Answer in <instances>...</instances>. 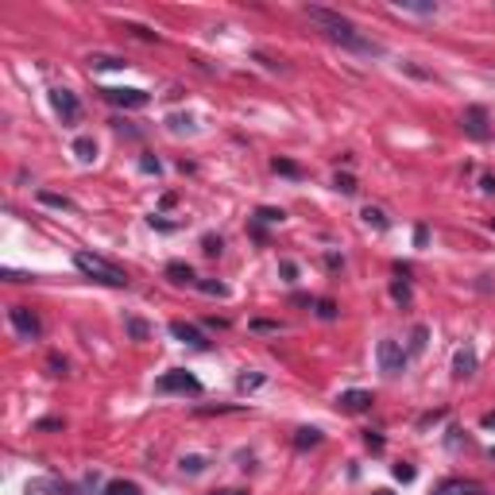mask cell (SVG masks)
Listing matches in <instances>:
<instances>
[{
	"instance_id": "obj_1",
	"label": "cell",
	"mask_w": 495,
	"mask_h": 495,
	"mask_svg": "<svg viewBox=\"0 0 495 495\" xmlns=\"http://www.w3.org/2000/svg\"><path fill=\"white\" fill-rule=\"evenodd\" d=\"M306 16H310L313 24H318V27H321V31H325L333 43H341L344 51H353V54H379V51H383V47H379L376 39H368V35H364L360 27L353 24V20L341 16V12H333V8L310 4V8H306Z\"/></svg>"
},
{
	"instance_id": "obj_2",
	"label": "cell",
	"mask_w": 495,
	"mask_h": 495,
	"mask_svg": "<svg viewBox=\"0 0 495 495\" xmlns=\"http://www.w3.org/2000/svg\"><path fill=\"white\" fill-rule=\"evenodd\" d=\"M74 267L82 271L85 279L105 283V286H128V283H132L124 267H117V263H109L105 256H93V252H74Z\"/></svg>"
},
{
	"instance_id": "obj_3",
	"label": "cell",
	"mask_w": 495,
	"mask_h": 495,
	"mask_svg": "<svg viewBox=\"0 0 495 495\" xmlns=\"http://www.w3.org/2000/svg\"><path fill=\"white\" fill-rule=\"evenodd\" d=\"M155 391L159 394H202V379L186 368H170L155 379Z\"/></svg>"
},
{
	"instance_id": "obj_4",
	"label": "cell",
	"mask_w": 495,
	"mask_h": 495,
	"mask_svg": "<svg viewBox=\"0 0 495 495\" xmlns=\"http://www.w3.org/2000/svg\"><path fill=\"white\" fill-rule=\"evenodd\" d=\"M376 356H379L383 376H403V371H406V348L394 341V337H383V341H379Z\"/></svg>"
},
{
	"instance_id": "obj_5",
	"label": "cell",
	"mask_w": 495,
	"mask_h": 495,
	"mask_svg": "<svg viewBox=\"0 0 495 495\" xmlns=\"http://www.w3.org/2000/svg\"><path fill=\"white\" fill-rule=\"evenodd\" d=\"M8 321H12V329H16L24 341H39V337H43V321H39V313L27 310V306H12V310H8Z\"/></svg>"
},
{
	"instance_id": "obj_6",
	"label": "cell",
	"mask_w": 495,
	"mask_h": 495,
	"mask_svg": "<svg viewBox=\"0 0 495 495\" xmlns=\"http://www.w3.org/2000/svg\"><path fill=\"white\" fill-rule=\"evenodd\" d=\"M51 105H54V112L62 117V124H74V120L82 117V101H77L74 89H66V85H54V89H51Z\"/></svg>"
},
{
	"instance_id": "obj_7",
	"label": "cell",
	"mask_w": 495,
	"mask_h": 495,
	"mask_svg": "<svg viewBox=\"0 0 495 495\" xmlns=\"http://www.w3.org/2000/svg\"><path fill=\"white\" fill-rule=\"evenodd\" d=\"M105 93V101L117 105V109H147L152 105V93H143V89H101Z\"/></svg>"
},
{
	"instance_id": "obj_8",
	"label": "cell",
	"mask_w": 495,
	"mask_h": 495,
	"mask_svg": "<svg viewBox=\"0 0 495 495\" xmlns=\"http://www.w3.org/2000/svg\"><path fill=\"white\" fill-rule=\"evenodd\" d=\"M24 495H77V492L70 484H62L59 476H35V480H27Z\"/></svg>"
},
{
	"instance_id": "obj_9",
	"label": "cell",
	"mask_w": 495,
	"mask_h": 495,
	"mask_svg": "<svg viewBox=\"0 0 495 495\" xmlns=\"http://www.w3.org/2000/svg\"><path fill=\"white\" fill-rule=\"evenodd\" d=\"M170 337L182 341V344H190V348H209V337H205L198 325H190V321H170Z\"/></svg>"
},
{
	"instance_id": "obj_10",
	"label": "cell",
	"mask_w": 495,
	"mask_h": 495,
	"mask_svg": "<svg viewBox=\"0 0 495 495\" xmlns=\"http://www.w3.org/2000/svg\"><path fill=\"white\" fill-rule=\"evenodd\" d=\"M371 391H341L337 394V406H341L344 414H364V411H371Z\"/></svg>"
},
{
	"instance_id": "obj_11",
	"label": "cell",
	"mask_w": 495,
	"mask_h": 495,
	"mask_svg": "<svg viewBox=\"0 0 495 495\" xmlns=\"http://www.w3.org/2000/svg\"><path fill=\"white\" fill-rule=\"evenodd\" d=\"M464 132H468L472 140H487V112L480 109V105L464 109Z\"/></svg>"
},
{
	"instance_id": "obj_12",
	"label": "cell",
	"mask_w": 495,
	"mask_h": 495,
	"mask_svg": "<svg viewBox=\"0 0 495 495\" xmlns=\"http://www.w3.org/2000/svg\"><path fill=\"white\" fill-rule=\"evenodd\" d=\"M453 376H457V379L476 376V353H472V348H457V356H453Z\"/></svg>"
},
{
	"instance_id": "obj_13",
	"label": "cell",
	"mask_w": 495,
	"mask_h": 495,
	"mask_svg": "<svg viewBox=\"0 0 495 495\" xmlns=\"http://www.w3.org/2000/svg\"><path fill=\"white\" fill-rule=\"evenodd\" d=\"M167 279H170V283H182V286L198 283V279H193V267H190V263H182V260H170L167 263Z\"/></svg>"
},
{
	"instance_id": "obj_14",
	"label": "cell",
	"mask_w": 495,
	"mask_h": 495,
	"mask_svg": "<svg viewBox=\"0 0 495 495\" xmlns=\"http://www.w3.org/2000/svg\"><path fill=\"white\" fill-rule=\"evenodd\" d=\"M364 225L368 228H376V232H387V228H391V221H387V213L383 209H376V205H364Z\"/></svg>"
},
{
	"instance_id": "obj_15",
	"label": "cell",
	"mask_w": 495,
	"mask_h": 495,
	"mask_svg": "<svg viewBox=\"0 0 495 495\" xmlns=\"http://www.w3.org/2000/svg\"><path fill=\"white\" fill-rule=\"evenodd\" d=\"M74 155H77L82 163H93V159H97V143H93V135H77V140H74Z\"/></svg>"
},
{
	"instance_id": "obj_16",
	"label": "cell",
	"mask_w": 495,
	"mask_h": 495,
	"mask_svg": "<svg viewBox=\"0 0 495 495\" xmlns=\"http://www.w3.org/2000/svg\"><path fill=\"white\" fill-rule=\"evenodd\" d=\"M89 66L93 70H124L128 62L120 54H89Z\"/></svg>"
},
{
	"instance_id": "obj_17",
	"label": "cell",
	"mask_w": 495,
	"mask_h": 495,
	"mask_svg": "<svg viewBox=\"0 0 495 495\" xmlns=\"http://www.w3.org/2000/svg\"><path fill=\"white\" fill-rule=\"evenodd\" d=\"M105 495H143V487L132 484V480H109V484H105Z\"/></svg>"
},
{
	"instance_id": "obj_18",
	"label": "cell",
	"mask_w": 495,
	"mask_h": 495,
	"mask_svg": "<svg viewBox=\"0 0 495 495\" xmlns=\"http://www.w3.org/2000/svg\"><path fill=\"white\" fill-rule=\"evenodd\" d=\"M472 492H476V484H468V480H445L437 487V495H472Z\"/></svg>"
},
{
	"instance_id": "obj_19",
	"label": "cell",
	"mask_w": 495,
	"mask_h": 495,
	"mask_svg": "<svg viewBox=\"0 0 495 495\" xmlns=\"http://www.w3.org/2000/svg\"><path fill=\"white\" fill-rule=\"evenodd\" d=\"M294 445H298V449H313V445H321V429L302 426L298 434H294Z\"/></svg>"
},
{
	"instance_id": "obj_20",
	"label": "cell",
	"mask_w": 495,
	"mask_h": 495,
	"mask_svg": "<svg viewBox=\"0 0 495 495\" xmlns=\"http://www.w3.org/2000/svg\"><path fill=\"white\" fill-rule=\"evenodd\" d=\"M124 329H128V337H132V341H147V337H152L147 321H140V318H124Z\"/></svg>"
},
{
	"instance_id": "obj_21",
	"label": "cell",
	"mask_w": 495,
	"mask_h": 495,
	"mask_svg": "<svg viewBox=\"0 0 495 495\" xmlns=\"http://www.w3.org/2000/svg\"><path fill=\"white\" fill-rule=\"evenodd\" d=\"M267 383V376H263V371H244L240 379H236V387H240V391H256V387H263Z\"/></svg>"
},
{
	"instance_id": "obj_22",
	"label": "cell",
	"mask_w": 495,
	"mask_h": 495,
	"mask_svg": "<svg viewBox=\"0 0 495 495\" xmlns=\"http://www.w3.org/2000/svg\"><path fill=\"white\" fill-rule=\"evenodd\" d=\"M193 286H198L202 294H213V298H225V294H228V286H225V283H217V279H198Z\"/></svg>"
},
{
	"instance_id": "obj_23",
	"label": "cell",
	"mask_w": 495,
	"mask_h": 495,
	"mask_svg": "<svg viewBox=\"0 0 495 495\" xmlns=\"http://www.w3.org/2000/svg\"><path fill=\"white\" fill-rule=\"evenodd\" d=\"M205 457H198V453H190V457H182V461H178V468L182 472H190V476H198V472H205Z\"/></svg>"
},
{
	"instance_id": "obj_24",
	"label": "cell",
	"mask_w": 495,
	"mask_h": 495,
	"mask_svg": "<svg viewBox=\"0 0 495 495\" xmlns=\"http://www.w3.org/2000/svg\"><path fill=\"white\" fill-rule=\"evenodd\" d=\"M394 8H403V12H418V16H434L437 4H422V0H399Z\"/></svg>"
},
{
	"instance_id": "obj_25",
	"label": "cell",
	"mask_w": 495,
	"mask_h": 495,
	"mask_svg": "<svg viewBox=\"0 0 495 495\" xmlns=\"http://www.w3.org/2000/svg\"><path fill=\"white\" fill-rule=\"evenodd\" d=\"M39 202L43 205H51V209H70V198H62V193H51V190H39Z\"/></svg>"
},
{
	"instance_id": "obj_26",
	"label": "cell",
	"mask_w": 495,
	"mask_h": 495,
	"mask_svg": "<svg viewBox=\"0 0 495 495\" xmlns=\"http://www.w3.org/2000/svg\"><path fill=\"white\" fill-rule=\"evenodd\" d=\"M333 186H337V193H344V198H353V193L360 190V186H356V178H353V175H341V170H337Z\"/></svg>"
},
{
	"instance_id": "obj_27",
	"label": "cell",
	"mask_w": 495,
	"mask_h": 495,
	"mask_svg": "<svg viewBox=\"0 0 495 495\" xmlns=\"http://www.w3.org/2000/svg\"><path fill=\"white\" fill-rule=\"evenodd\" d=\"M271 170H275V175H286V178H302V167L290 163V159H275V163H271Z\"/></svg>"
},
{
	"instance_id": "obj_28",
	"label": "cell",
	"mask_w": 495,
	"mask_h": 495,
	"mask_svg": "<svg viewBox=\"0 0 495 495\" xmlns=\"http://www.w3.org/2000/svg\"><path fill=\"white\" fill-rule=\"evenodd\" d=\"M426 341H429V329H426V325H414V329H411V353L418 356L422 348H426Z\"/></svg>"
},
{
	"instance_id": "obj_29",
	"label": "cell",
	"mask_w": 495,
	"mask_h": 495,
	"mask_svg": "<svg viewBox=\"0 0 495 495\" xmlns=\"http://www.w3.org/2000/svg\"><path fill=\"white\" fill-rule=\"evenodd\" d=\"M313 310H318L321 321H333L337 318V302H333V298H318V302H313Z\"/></svg>"
},
{
	"instance_id": "obj_30",
	"label": "cell",
	"mask_w": 495,
	"mask_h": 495,
	"mask_svg": "<svg viewBox=\"0 0 495 495\" xmlns=\"http://www.w3.org/2000/svg\"><path fill=\"white\" fill-rule=\"evenodd\" d=\"M283 217H286V213L283 209H271V205H263V209L256 213V221H260V225H279Z\"/></svg>"
},
{
	"instance_id": "obj_31",
	"label": "cell",
	"mask_w": 495,
	"mask_h": 495,
	"mask_svg": "<svg viewBox=\"0 0 495 495\" xmlns=\"http://www.w3.org/2000/svg\"><path fill=\"white\" fill-rule=\"evenodd\" d=\"M124 31H132L135 39H143V43H159V35H155V31H147V27H140V24H128Z\"/></svg>"
},
{
	"instance_id": "obj_32",
	"label": "cell",
	"mask_w": 495,
	"mask_h": 495,
	"mask_svg": "<svg viewBox=\"0 0 495 495\" xmlns=\"http://www.w3.org/2000/svg\"><path fill=\"white\" fill-rule=\"evenodd\" d=\"M221 248H225V244H221V236H205V240H202V252L205 256H221Z\"/></svg>"
},
{
	"instance_id": "obj_33",
	"label": "cell",
	"mask_w": 495,
	"mask_h": 495,
	"mask_svg": "<svg viewBox=\"0 0 495 495\" xmlns=\"http://www.w3.org/2000/svg\"><path fill=\"white\" fill-rule=\"evenodd\" d=\"M391 298L406 306V302H411V286H406V283H394V286H391Z\"/></svg>"
},
{
	"instance_id": "obj_34",
	"label": "cell",
	"mask_w": 495,
	"mask_h": 495,
	"mask_svg": "<svg viewBox=\"0 0 495 495\" xmlns=\"http://www.w3.org/2000/svg\"><path fill=\"white\" fill-rule=\"evenodd\" d=\"M394 480L411 484V480H414V468H411V464H394Z\"/></svg>"
},
{
	"instance_id": "obj_35",
	"label": "cell",
	"mask_w": 495,
	"mask_h": 495,
	"mask_svg": "<svg viewBox=\"0 0 495 495\" xmlns=\"http://www.w3.org/2000/svg\"><path fill=\"white\" fill-rule=\"evenodd\" d=\"M170 128H175V132H190L193 120H190V117H170Z\"/></svg>"
},
{
	"instance_id": "obj_36",
	"label": "cell",
	"mask_w": 495,
	"mask_h": 495,
	"mask_svg": "<svg viewBox=\"0 0 495 495\" xmlns=\"http://www.w3.org/2000/svg\"><path fill=\"white\" fill-rule=\"evenodd\" d=\"M51 376H66V360H62V356H51Z\"/></svg>"
},
{
	"instance_id": "obj_37",
	"label": "cell",
	"mask_w": 495,
	"mask_h": 495,
	"mask_svg": "<svg viewBox=\"0 0 495 495\" xmlns=\"http://www.w3.org/2000/svg\"><path fill=\"white\" fill-rule=\"evenodd\" d=\"M426 240H429V228L418 225V228H414V244H418V248H426Z\"/></svg>"
},
{
	"instance_id": "obj_38",
	"label": "cell",
	"mask_w": 495,
	"mask_h": 495,
	"mask_svg": "<svg viewBox=\"0 0 495 495\" xmlns=\"http://www.w3.org/2000/svg\"><path fill=\"white\" fill-rule=\"evenodd\" d=\"M252 329H260V333H279V321H252Z\"/></svg>"
},
{
	"instance_id": "obj_39",
	"label": "cell",
	"mask_w": 495,
	"mask_h": 495,
	"mask_svg": "<svg viewBox=\"0 0 495 495\" xmlns=\"http://www.w3.org/2000/svg\"><path fill=\"white\" fill-rule=\"evenodd\" d=\"M364 441H368V449H376V453L383 449V437H379V434H364Z\"/></svg>"
},
{
	"instance_id": "obj_40",
	"label": "cell",
	"mask_w": 495,
	"mask_h": 495,
	"mask_svg": "<svg viewBox=\"0 0 495 495\" xmlns=\"http://www.w3.org/2000/svg\"><path fill=\"white\" fill-rule=\"evenodd\" d=\"M140 167H143V170H147V175H159V159H152V155H147V159H143V163H140Z\"/></svg>"
},
{
	"instance_id": "obj_41",
	"label": "cell",
	"mask_w": 495,
	"mask_h": 495,
	"mask_svg": "<svg viewBox=\"0 0 495 495\" xmlns=\"http://www.w3.org/2000/svg\"><path fill=\"white\" fill-rule=\"evenodd\" d=\"M480 190H484V193H495V175H484V178H480Z\"/></svg>"
},
{
	"instance_id": "obj_42",
	"label": "cell",
	"mask_w": 495,
	"mask_h": 495,
	"mask_svg": "<svg viewBox=\"0 0 495 495\" xmlns=\"http://www.w3.org/2000/svg\"><path fill=\"white\" fill-rule=\"evenodd\" d=\"M39 429H62V418H43Z\"/></svg>"
},
{
	"instance_id": "obj_43",
	"label": "cell",
	"mask_w": 495,
	"mask_h": 495,
	"mask_svg": "<svg viewBox=\"0 0 495 495\" xmlns=\"http://www.w3.org/2000/svg\"><path fill=\"white\" fill-rule=\"evenodd\" d=\"M283 275H286V279H294V275H298V267H294L290 260H283Z\"/></svg>"
},
{
	"instance_id": "obj_44",
	"label": "cell",
	"mask_w": 495,
	"mask_h": 495,
	"mask_svg": "<svg viewBox=\"0 0 495 495\" xmlns=\"http://www.w3.org/2000/svg\"><path fill=\"white\" fill-rule=\"evenodd\" d=\"M213 495H248L244 487H221V492H213Z\"/></svg>"
},
{
	"instance_id": "obj_45",
	"label": "cell",
	"mask_w": 495,
	"mask_h": 495,
	"mask_svg": "<svg viewBox=\"0 0 495 495\" xmlns=\"http://www.w3.org/2000/svg\"><path fill=\"white\" fill-rule=\"evenodd\" d=\"M484 426H487V429H495V411H487V414H484Z\"/></svg>"
},
{
	"instance_id": "obj_46",
	"label": "cell",
	"mask_w": 495,
	"mask_h": 495,
	"mask_svg": "<svg viewBox=\"0 0 495 495\" xmlns=\"http://www.w3.org/2000/svg\"><path fill=\"white\" fill-rule=\"evenodd\" d=\"M376 495H391V492H376Z\"/></svg>"
},
{
	"instance_id": "obj_47",
	"label": "cell",
	"mask_w": 495,
	"mask_h": 495,
	"mask_svg": "<svg viewBox=\"0 0 495 495\" xmlns=\"http://www.w3.org/2000/svg\"><path fill=\"white\" fill-rule=\"evenodd\" d=\"M492 228H495V217H492Z\"/></svg>"
}]
</instances>
